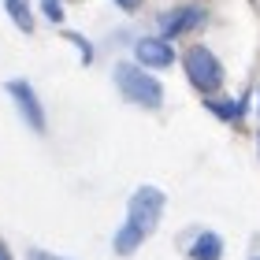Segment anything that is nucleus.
<instances>
[{"label": "nucleus", "instance_id": "14", "mask_svg": "<svg viewBox=\"0 0 260 260\" xmlns=\"http://www.w3.org/2000/svg\"><path fill=\"white\" fill-rule=\"evenodd\" d=\"M249 260H260V256H249Z\"/></svg>", "mask_w": 260, "mask_h": 260}, {"label": "nucleus", "instance_id": "2", "mask_svg": "<svg viewBox=\"0 0 260 260\" xmlns=\"http://www.w3.org/2000/svg\"><path fill=\"white\" fill-rule=\"evenodd\" d=\"M115 86H119V93L130 101V104H141V108H160L164 104V86L156 78L149 75V67L141 63H115Z\"/></svg>", "mask_w": 260, "mask_h": 260}, {"label": "nucleus", "instance_id": "4", "mask_svg": "<svg viewBox=\"0 0 260 260\" xmlns=\"http://www.w3.org/2000/svg\"><path fill=\"white\" fill-rule=\"evenodd\" d=\"M4 89H8V97L15 101V108H19L22 119H26V126L38 130V134H45V108H41V97L34 93L30 82L26 78H8Z\"/></svg>", "mask_w": 260, "mask_h": 260}, {"label": "nucleus", "instance_id": "9", "mask_svg": "<svg viewBox=\"0 0 260 260\" xmlns=\"http://www.w3.org/2000/svg\"><path fill=\"white\" fill-rule=\"evenodd\" d=\"M4 11L22 34H34V15H30V0H4Z\"/></svg>", "mask_w": 260, "mask_h": 260}, {"label": "nucleus", "instance_id": "7", "mask_svg": "<svg viewBox=\"0 0 260 260\" xmlns=\"http://www.w3.org/2000/svg\"><path fill=\"white\" fill-rule=\"evenodd\" d=\"M223 256V238L216 231L197 234V242L190 245V260H219Z\"/></svg>", "mask_w": 260, "mask_h": 260}, {"label": "nucleus", "instance_id": "13", "mask_svg": "<svg viewBox=\"0 0 260 260\" xmlns=\"http://www.w3.org/2000/svg\"><path fill=\"white\" fill-rule=\"evenodd\" d=\"M115 4H119L123 11H138V8H141V0H115Z\"/></svg>", "mask_w": 260, "mask_h": 260}, {"label": "nucleus", "instance_id": "8", "mask_svg": "<svg viewBox=\"0 0 260 260\" xmlns=\"http://www.w3.org/2000/svg\"><path fill=\"white\" fill-rule=\"evenodd\" d=\"M205 108L223 123H238L245 115V101H216V97H205Z\"/></svg>", "mask_w": 260, "mask_h": 260}, {"label": "nucleus", "instance_id": "12", "mask_svg": "<svg viewBox=\"0 0 260 260\" xmlns=\"http://www.w3.org/2000/svg\"><path fill=\"white\" fill-rule=\"evenodd\" d=\"M26 260H67V256H56V253H45V249H30Z\"/></svg>", "mask_w": 260, "mask_h": 260}, {"label": "nucleus", "instance_id": "11", "mask_svg": "<svg viewBox=\"0 0 260 260\" xmlns=\"http://www.w3.org/2000/svg\"><path fill=\"white\" fill-rule=\"evenodd\" d=\"M67 38L78 45V52H82V63H93V49H89V41H86V38H78L75 30H67Z\"/></svg>", "mask_w": 260, "mask_h": 260}, {"label": "nucleus", "instance_id": "10", "mask_svg": "<svg viewBox=\"0 0 260 260\" xmlns=\"http://www.w3.org/2000/svg\"><path fill=\"white\" fill-rule=\"evenodd\" d=\"M41 15L49 22H63V4L60 0H41Z\"/></svg>", "mask_w": 260, "mask_h": 260}, {"label": "nucleus", "instance_id": "1", "mask_svg": "<svg viewBox=\"0 0 260 260\" xmlns=\"http://www.w3.org/2000/svg\"><path fill=\"white\" fill-rule=\"evenodd\" d=\"M164 205H168V197H164V190H156V186H138V190L130 193L126 223L115 231V238H112L115 256H134V253L141 249V242H145L149 234L160 227Z\"/></svg>", "mask_w": 260, "mask_h": 260}, {"label": "nucleus", "instance_id": "3", "mask_svg": "<svg viewBox=\"0 0 260 260\" xmlns=\"http://www.w3.org/2000/svg\"><path fill=\"white\" fill-rule=\"evenodd\" d=\"M182 67H186L190 86L201 89L205 97H212V93L223 86V63H219V56L212 49H205V45H193V49L182 56Z\"/></svg>", "mask_w": 260, "mask_h": 260}, {"label": "nucleus", "instance_id": "5", "mask_svg": "<svg viewBox=\"0 0 260 260\" xmlns=\"http://www.w3.org/2000/svg\"><path fill=\"white\" fill-rule=\"evenodd\" d=\"M205 22V8H197V4H182V8H171V11H164L160 15V38H179V34H186V30H193V26H201Z\"/></svg>", "mask_w": 260, "mask_h": 260}, {"label": "nucleus", "instance_id": "6", "mask_svg": "<svg viewBox=\"0 0 260 260\" xmlns=\"http://www.w3.org/2000/svg\"><path fill=\"white\" fill-rule=\"evenodd\" d=\"M134 60L141 67H149V71H156V67L164 71V67L175 63V49H171L168 38H141L138 49H134Z\"/></svg>", "mask_w": 260, "mask_h": 260}]
</instances>
